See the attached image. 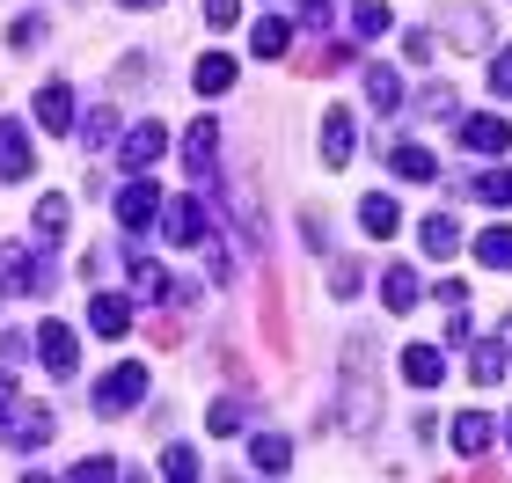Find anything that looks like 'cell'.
<instances>
[{
    "mask_svg": "<svg viewBox=\"0 0 512 483\" xmlns=\"http://www.w3.org/2000/svg\"><path fill=\"white\" fill-rule=\"evenodd\" d=\"M198 447H169V454H161V476H169V483H198Z\"/></svg>",
    "mask_w": 512,
    "mask_h": 483,
    "instance_id": "obj_34",
    "label": "cell"
},
{
    "mask_svg": "<svg viewBox=\"0 0 512 483\" xmlns=\"http://www.w3.org/2000/svg\"><path fill=\"white\" fill-rule=\"evenodd\" d=\"M469 191H476L483 205H512V169H476Z\"/></svg>",
    "mask_w": 512,
    "mask_h": 483,
    "instance_id": "obj_29",
    "label": "cell"
},
{
    "mask_svg": "<svg viewBox=\"0 0 512 483\" xmlns=\"http://www.w3.org/2000/svg\"><path fill=\"white\" fill-rule=\"evenodd\" d=\"M37 125L44 132H74V88H66V81H44L37 88Z\"/></svg>",
    "mask_w": 512,
    "mask_h": 483,
    "instance_id": "obj_11",
    "label": "cell"
},
{
    "mask_svg": "<svg viewBox=\"0 0 512 483\" xmlns=\"http://www.w3.org/2000/svg\"><path fill=\"white\" fill-rule=\"evenodd\" d=\"M22 176H30V132L0 118V183H22Z\"/></svg>",
    "mask_w": 512,
    "mask_h": 483,
    "instance_id": "obj_12",
    "label": "cell"
},
{
    "mask_svg": "<svg viewBox=\"0 0 512 483\" xmlns=\"http://www.w3.org/2000/svg\"><path fill=\"white\" fill-rule=\"evenodd\" d=\"M37 359H44V374L52 381H74V366H81V344L66 322H37Z\"/></svg>",
    "mask_w": 512,
    "mask_h": 483,
    "instance_id": "obj_5",
    "label": "cell"
},
{
    "mask_svg": "<svg viewBox=\"0 0 512 483\" xmlns=\"http://www.w3.org/2000/svg\"><path fill=\"white\" fill-rule=\"evenodd\" d=\"M403 52H410L417 66H432V59H439V30H410V37H403Z\"/></svg>",
    "mask_w": 512,
    "mask_h": 483,
    "instance_id": "obj_38",
    "label": "cell"
},
{
    "mask_svg": "<svg viewBox=\"0 0 512 483\" xmlns=\"http://www.w3.org/2000/svg\"><path fill=\"white\" fill-rule=\"evenodd\" d=\"M169 154V132H161V118H139L125 140H118V169H132V176H147L154 161Z\"/></svg>",
    "mask_w": 512,
    "mask_h": 483,
    "instance_id": "obj_3",
    "label": "cell"
},
{
    "mask_svg": "<svg viewBox=\"0 0 512 483\" xmlns=\"http://www.w3.org/2000/svg\"><path fill=\"white\" fill-rule=\"evenodd\" d=\"M66 476H81V483H88V476H118V462H110V454H88V462H74Z\"/></svg>",
    "mask_w": 512,
    "mask_h": 483,
    "instance_id": "obj_43",
    "label": "cell"
},
{
    "mask_svg": "<svg viewBox=\"0 0 512 483\" xmlns=\"http://www.w3.org/2000/svg\"><path fill=\"white\" fill-rule=\"evenodd\" d=\"M286 44H293V22H286V15H278V8L256 15V30H249V52H256V59H264V66L286 59Z\"/></svg>",
    "mask_w": 512,
    "mask_h": 483,
    "instance_id": "obj_13",
    "label": "cell"
},
{
    "mask_svg": "<svg viewBox=\"0 0 512 483\" xmlns=\"http://www.w3.org/2000/svg\"><path fill=\"white\" fill-rule=\"evenodd\" d=\"M454 88H425V96H417V118H454Z\"/></svg>",
    "mask_w": 512,
    "mask_h": 483,
    "instance_id": "obj_36",
    "label": "cell"
},
{
    "mask_svg": "<svg viewBox=\"0 0 512 483\" xmlns=\"http://www.w3.org/2000/svg\"><path fill=\"white\" fill-rule=\"evenodd\" d=\"M469 374L491 388V381H505V337H491V344H476V359H469Z\"/></svg>",
    "mask_w": 512,
    "mask_h": 483,
    "instance_id": "obj_30",
    "label": "cell"
},
{
    "mask_svg": "<svg viewBox=\"0 0 512 483\" xmlns=\"http://www.w3.org/2000/svg\"><path fill=\"white\" fill-rule=\"evenodd\" d=\"M417 242H425V257H439V264H447L454 249H461V220H454V213H432L425 227H417Z\"/></svg>",
    "mask_w": 512,
    "mask_h": 483,
    "instance_id": "obj_20",
    "label": "cell"
},
{
    "mask_svg": "<svg viewBox=\"0 0 512 483\" xmlns=\"http://www.w3.org/2000/svg\"><path fill=\"white\" fill-rule=\"evenodd\" d=\"M30 227H37V249H52V242L66 235V198H59V191H44V198H37V220H30Z\"/></svg>",
    "mask_w": 512,
    "mask_h": 483,
    "instance_id": "obj_26",
    "label": "cell"
},
{
    "mask_svg": "<svg viewBox=\"0 0 512 483\" xmlns=\"http://www.w3.org/2000/svg\"><path fill=\"white\" fill-rule=\"evenodd\" d=\"M88 322H96L103 337H125V322H132V301H125V293H110V286H88Z\"/></svg>",
    "mask_w": 512,
    "mask_h": 483,
    "instance_id": "obj_9",
    "label": "cell"
},
{
    "mask_svg": "<svg viewBox=\"0 0 512 483\" xmlns=\"http://www.w3.org/2000/svg\"><path fill=\"white\" fill-rule=\"evenodd\" d=\"M374 410H381V388H374V337H344V366H337V425L366 440L374 432Z\"/></svg>",
    "mask_w": 512,
    "mask_h": 483,
    "instance_id": "obj_1",
    "label": "cell"
},
{
    "mask_svg": "<svg viewBox=\"0 0 512 483\" xmlns=\"http://www.w3.org/2000/svg\"><path fill=\"white\" fill-rule=\"evenodd\" d=\"M161 227H169L176 249H198L205 227H213V213H205V198H161Z\"/></svg>",
    "mask_w": 512,
    "mask_h": 483,
    "instance_id": "obj_4",
    "label": "cell"
},
{
    "mask_svg": "<svg viewBox=\"0 0 512 483\" xmlns=\"http://www.w3.org/2000/svg\"><path fill=\"white\" fill-rule=\"evenodd\" d=\"M205 425H213V432H242V425H249V403H235V396L205 403Z\"/></svg>",
    "mask_w": 512,
    "mask_h": 483,
    "instance_id": "obj_33",
    "label": "cell"
},
{
    "mask_svg": "<svg viewBox=\"0 0 512 483\" xmlns=\"http://www.w3.org/2000/svg\"><path fill=\"white\" fill-rule=\"evenodd\" d=\"M476 264L483 271H512V227H483L476 235Z\"/></svg>",
    "mask_w": 512,
    "mask_h": 483,
    "instance_id": "obj_27",
    "label": "cell"
},
{
    "mask_svg": "<svg viewBox=\"0 0 512 483\" xmlns=\"http://www.w3.org/2000/svg\"><path fill=\"white\" fill-rule=\"evenodd\" d=\"M0 432H8L15 447H44V440H52V410H15Z\"/></svg>",
    "mask_w": 512,
    "mask_h": 483,
    "instance_id": "obj_23",
    "label": "cell"
},
{
    "mask_svg": "<svg viewBox=\"0 0 512 483\" xmlns=\"http://www.w3.org/2000/svg\"><path fill=\"white\" fill-rule=\"evenodd\" d=\"M381 154H388V169L403 176V183H432V176H439V161H432L425 147H410V140H403V147H381Z\"/></svg>",
    "mask_w": 512,
    "mask_h": 483,
    "instance_id": "obj_22",
    "label": "cell"
},
{
    "mask_svg": "<svg viewBox=\"0 0 512 483\" xmlns=\"http://www.w3.org/2000/svg\"><path fill=\"white\" fill-rule=\"evenodd\" d=\"M125 8H154V0H125Z\"/></svg>",
    "mask_w": 512,
    "mask_h": 483,
    "instance_id": "obj_47",
    "label": "cell"
},
{
    "mask_svg": "<svg viewBox=\"0 0 512 483\" xmlns=\"http://www.w3.org/2000/svg\"><path fill=\"white\" fill-rule=\"evenodd\" d=\"M300 235H308V249H330V227H322V213H300Z\"/></svg>",
    "mask_w": 512,
    "mask_h": 483,
    "instance_id": "obj_45",
    "label": "cell"
},
{
    "mask_svg": "<svg viewBox=\"0 0 512 483\" xmlns=\"http://www.w3.org/2000/svg\"><path fill=\"white\" fill-rule=\"evenodd\" d=\"M0 293H52V271L30 249H0Z\"/></svg>",
    "mask_w": 512,
    "mask_h": 483,
    "instance_id": "obj_6",
    "label": "cell"
},
{
    "mask_svg": "<svg viewBox=\"0 0 512 483\" xmlns=\"http://www.w3.org/2000/svg\"><path fill=\"white\" fill-rule=\"evenodd\" d=\"M352 59H359L352 44H315V52L300 59V74H308V81H315V74H344V66H352Z\"/></svg>",
    "mask_w": 512,
    "mask_h": 483,
    "instance_id": "obj_28",
    "label": "cell"
},
{
    "mask_svg": "<svg viewBox=\"0 0 512 483\" xmlns=\"http://www.w3.org/2000/svg\"><path fill=\"white\" fill-rule=\"evenodd\" d=\"M154 213H161V191H154V183H147V176H132V183H125V191H118V220H125V227H132V235H139V227H147Z\"/></svg>",
    "mask_w": 512,
    "mask_h": 483,
    "instance_id": "obj_10",
    "label": "cell"
},
{
    "mask_svg": "<svg viewBox=\"0 0 512 483\" xmlns=\"http://www.w3.org/2000/svg\"><path fill=\"white\" fill-rule=\"evenodd\" d=\"M15 403H22V388H15V374H8V366H0V425L15 418Z\"/></svg>",
    "mask_w": 512,
    "mask_h": 483,
    "instance_id": "obj_44",
    "label": "cell"
},
{
    "mask_svg": "<svg viewBox=\"0 0 512 483\" xmlns=\"http://www.w3.org/2000/svg\"><path fill=\"white\" fill-rule=\"evenodd\" d=\"M359 227H366L374 242H388L395 227H403V205H395L388 191H366V198H359Z\"/></svg>",
    "mask_w": 512,
    "mask_h": 483,
    "instance_id": "obj_16",
    "label": "cell"
},
{
    "mask_svg": "<svg viewBox=\"0 0 512 483\" xmlns=\"http://www.w3.org/2000/svg\"><path fill=\"white\" fill-rule=\"evenodd\" d=\"M381 301H388V315H410L417 308V271L410 264H388L381 271Z\"/></svg>",
    "mask_w": 512,
    "mask_h": 483,
    "instance_id": "obj_21",
    "label": "cell"
},
{
    "mask_svg": "<svg viewBox=\"0 0 512 483\" xmlns=\"http://www.w3.org/2000/svg\"><path fill=\"white\" fill-rule=\"evenodd\" d=\"M110 140H118V110H88V118H81V147L96 154V147H110Z\"/></svg>",
    "mask_w": 512,
    "mask_h": 483,
    "instance_id": "obj_31",
    "label": "cell"
},
{
    "mask_svg": "<svg viewBox=\"0 0 512 483\" xmlns=\"http://www.w3.org/2000/svg\"><path fill=\"white\" fill-rule=\"evenodd\" d=\"M366 103L374 110H403V74H395V66H366Z\"/></svg>",
    "mask_w": 512,
    "mask_h": 483,
    "instance_id": "obj_25",
    "label": "cell"
},
{
    "mask_svg": "<svg viewBox=\"0 0 512 483\" xmlns=\"http://www.w3.org/2000/svg\"><path fill=\"white\" fill-rule=\"evenodd\" d=\"M205 22H213V30H235V22H242V0H205Z\"/></svg>",
    "mask_w": 512,
    "mask_h": 483,
    "instance_id": "obj_40",
    "label": "cell"
},
{
    "mask_svg": "<svg viewBox=\"0 0 512 483\" xmlns=\"http://www.w3.org/2000/svg\"><path fill=\"white\" fill-rule=\"evenodd\" d=\"M249 469L256 476H286L293 469V440H286V432H256V440H249Z\"/></svg>",
    "mask_w": 512,
    "mask_h": 483,
    "instance_id": "obj_14",
    "label": "cell"
},
{
    "mask_svg": "<svg viewBox=\"0 0 512 483\" xmlns=\"http://www.w3.org/2000/svg\"><path fill=\"white\" fill-rule=\"evenodd\" d=\"M461 140H469L476 154H512V118H498V110H476V118H461Z\"/></svg>",
    "mask_w": 512,
    "mask_h": 483,
    "instance_id": "obj_8",
    "label": "cell"
},
{
    "mask_svg": "<svg viewBox=\"0 0 512 483\" xmlns=\"http://www.w3.org/2000/svg\"><path fill=\"white\" fill-rule=\"evenodd\" d=\"M352 147H359L352 110H330V118H322V161H330V169H344V161H352Z\"/></svg>",
    "mask_w": 512,
    "mask_h": 483,
    "instance_id": "obj_17",
    "label": "cell"
},
{
    "mask_svg": "<svg viewBox=\"0 0 512 483\" xmlns=\"http://www.w3.org/2000/svg\"><path fill=\"white\" fill-rule=\"evenodd\" d=\"M491 440H498V418H491V410H461V418H454V454H483Z\"/></svg>",
    "mask_w": 512,
    "mask_h": 483,
    "instance_id": "obj_19",
    "label": "cell"
},
{
    "mask_svg": "<svg viewBox=\"0 0 512 483\" xmlns=\"http://www.w3.org/2000/svg\"><path fill=\"white\" fill-rule=\"evenodd\" d=\"M8 44H15V52H30V44H44V15H15Z\"/></svg>",
    "mask_w": 512,
    "mask_h": 483,
    "instance_id": "obj_37",
    "label": "cell"
},
{
    "mask_svg": "<svg viewBox=\"0 0 512 483\" xmlns=\"http://www.w3.org/2000/svg\"><path fill=\"white\" fill-rule=\"evenodd\" d=\"M213 161H220V125L198 118L191 132H183V169H191L198 183H213Z\"/></svg>",
    "mask_w": 512,
    "mask_h": 483,
    "instance_id": "obj_7",
    "label": "cell"
},
{
    "mask_svg": "<svg viewBox=\"0 0 512 483\" xmlns=\"http://www.w3.org/2000/svg\"><path fill=\"white\" fill-rule=\"evenodd\" d=\"M139 396H147V366H139V359L110 366V374L96 381V410H103V418H125V410H132Z\"/></svg>",
    "mask_w": 512,
    "mask_h": 483,
    "instance_id": "obj_2",
    "label": "cell"
},
{
    "mask_svg": "<svg viewBox=\"0 0 512 483\" xmlns=\"http://www.w3.org/2000/svg\"><path fill=\"white\" fill-rule=\"evenodd\" d=\"M505 454H512V418H505Z\"/></svg>",
    "mask_w": 512,
    "mask_h": 483,
    "instance_id": "obj_46",
    "label": "cell"
},
{
    "mask_svg": "<svg viewBox=\"0 0 512 483\" xmlns=\"http://www.w3.org/2000/svg\"><path fill=\"white\" fill-rule=\"evenodd\" d=\"M352 30L359 37H388V0H352Z\"/></svg>",
    "mask_w": 512,
    "mask_h": 483,
    "instance_id": "obj_32",
    "label": "cell"
},
{
    "mask_svg": "<svg viewBox=\"0 0 512 483\" xmlns=\"http://www.w3.org/2000/svg\"><path fill=\"white\" fill-rule=\"evenodd\" d=\"M491 96H512V44L491 59Z\"/></svg>",
    "mask_w": 512,
    "mask_h": 483,
    "instance_id": "obj_42",
    "label": "cell"
},
{
    "mask_svg": "<svg viewBox=\"0 0 512 483\" xmlns=\"http://www.w3.org/2000/svg\"><path fill=\"white\" fill-rule=\"evenodd\" d=\"M293 22H300V30H330V0H300Z\"/></svg>",
    "mask_w": 512,
    "mask_h": 483,
    "instance_id": "obj_41",
    "label": "cell"
},
{
    "mask_svg": "<svg viewBox=\"0 0 512 483\" xmlns=\"http://www.w3.org/2000/svg\"><path fill=\"white\" fill-rule=\"evenodd\" d=\"M447 37L454 44H483V8H454L447 15Z\"/></svg>",
    "mask_w": 512,
    "mask_h": 483,
    "instance_id": "obj_35",
    "label": "cell"
},
{
    "mask_svg": "<svg viewBox=\"0 0 512 483\" xmlns=\"http://www.w3.org/2000/svg\"><path fill=\"white\" fill-rule=\"evenodd\" d=\"M125 264H132V293H139L147 308H154V301H169V271H161V264H154L139 242H132V257H125Z\"/></svg>",
    "mask_w": 512,
    "mask_h": 483,
    "instance_id": "obj_18",
    "label": "cell"
},
{
    "mask_svg": "<svg viewBox=\"0 0 512 483\" xmlns=\"http://www.w3.org/2000/svg\"><path fill=\"white\" fill-rule=\"evenodd\" d=\"M330 279H337V286H330V293H337V301H352V293L366 286V271H359V264H344V257H337V271H330Z\"/></svg>",
    "mask_w": 512,
    "mask_h": 483,
    "instance_id": "obj_39",
    "label": "cell"
},
{
    "mask_svg": "<svg viewBox=\"0 0 512 483\" xmlns=\"http://www.w3.org/2000/svg\"><path fill=\"white\" fill-rule=\"evenodd\" d=\"M191 81H198V96H227V88H235V59H227V52H205Z\"/></svg>",
    "mask_w": 512,
    "mask_h": 483,
    "instance_id": "obj_24",
    "label": "cell"
},
{
    "mask_svg": "<svg viewBox=\"0 0 512 483\" xmlns=\"http://www.w3.org/2000/svg\"><path fill=\"white\" fill-rule=\"evenodd\" d=\"M403 381L410 388H439L447 381V352H439V344H410L403 352Z\"/></svg>",
    "mask_w": 512,
    "mask_h": 483,
    "instance_id": "obj_15",
    "label": "cell"
}]
</instances>
